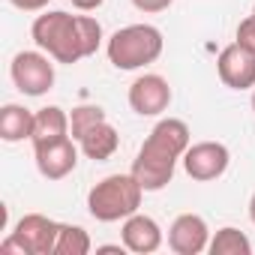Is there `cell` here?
<instances>
[{"label":"cell","instance_id":"23","mask_svg":"<svg viewBox=\"0 0 255 255\" xmlns=\"http://www.w3.org/2000/svg\"><path fill=\"white\" fill-rule=\"evenodd\" d=\"M126 246L123 243H105V246H96V255H123Z\"/></svg>","mask_w":255,"mask_h":255},{"label":"cell","instance_id":"16","mask_svg":"<svg viewBox=\"0 0 255 255\" xmlns=\"http://www.w3.org/2000/svg\"><path fill=\"white\" fill-rule=\"evenodd\" d=\"M213 255H252V240L240 231V228H219L213 237H210V246H207Z\"/></svg>","mask_w":255,"mask_h":255},{"label":"cell","instance_id":"25","mask_svg":"<svg viewBox=\"0 0 255 255\" xmlns=\"http://www.w3.org/2000/svg\"><path fill=\"white\" fill-rule=\"evenodd\" d=\"M252 111H255V90H252Z\"/></svg>","mask_w":255,"mask_h":255},{"label":"cell","instance_id":"6","mask_svg":"<svg viewBox=\"0 0 255 255\" xmlns=\"http://www.w3.org/2000/svg\"><path fill=\"white\" fill-rule=\"evenodd\" d=\"M228 162H231V153L222 141H198V144H189V150L183 153V168L198 183L219 180L228 171Z\"/></svg>","mask_w":255,"mask_h":255},{"label":"cell","instance_id":"2","mask_svg":"<svg viewBox=\"0 0 255 255\" xmlns=\"http://www.w3.org/2000/svg\"><path fill=\"white\" fill-rule=\"evenodd\" d=\"M189 126L180 117H162L144 138L138 156L132 159V174L144 192H159L171 183L177 159L189 150Z\"/></svg>","mask_w":255,"mask_h":255},{"label":"cell","instance_id":"15","mask_svg":"<svg viewBox=\"0 0 255 255\" xmlns=\"http://www.w3.org/2000/svg\"><path fill=\"white\" fill-rule=\"evenodd\" d=\"M33 123H36V111L9 102V105L0 108V138L9 141V144L24 141L33 135Z\"/></svg>","mask_w":255,"mask_h":255},{"label":"cell","instance_id":"7","mask_svg":"<svg viewBox=\"0 0 255 255\" xmlns=\"http://www.w3.org/2000/svg\"><path fill=\"white\" fill-rule=\"evenodd\" d=\"M216 72L225 87L231 90H249L255 87V51L243 42H231L216 57Z\"/></svg>","mask_w":255,"mask_h":255},{"label":"cell","instance_id":"19","mask_svg":"<svg viewBox=\"0 0 255 255\" xmlns=\"http://www.w3.org/2000/svg\"><path fill=\"white\" fill-rule=\"evenodd\" d=\"M237 42H243V45H249V48L255 51V6H252V15H246V18L240 21V27H237Z\"/></svg>","mask_w":255,"mask_h":255},{"label":"cell","instance_id":"8","mask_svg":"<svg viewBox=\"0 0 255 255\" xmlns=\"http://www.w3.org/2000/svg\"><path fill=\"white\" fill-rule=\"evenodd\" d=\"M171 105V84L156 75V72H144L129 84V108L141 117H156L162 111H168Z\"/></svg>","mask_w":255,"mask_h":255},{"label":"cell","instance_id":"5","mask_svg":"<svg viewBox=\"0 0 255 255\" xmlns=\"http://www.w3.org/2000/svg\"><path fill=\"white\" fill-rule=\"evenodd\" d=\"M54 57L39 51H18L9 63V75L12 84L24 93V96H45L54 87Z\"/></svg>","mask_w":255,"mask_h":255},{"label":"cell","instance_id":"21","mask_svg":"<svg viewBox=\"0 0 255 255\" xmlns=\"http://www.w3.org/2000/svg\"><path fill=\"white\" fill-rule=\"evenodd\" d=\"M9 3L15 9H21V12H39V9H45L51 3V0H9Z\"/></svg>","mask_w":255,"mask_h":255},{"label":"cell","instance_id":"24","mask_svg":"<svg viewBox=\"0 0 255 255\" xmlns=\"http://www.w3.org/2000/svg\"><path fill=\"white\" fill-rule=\"evenodd\" d=\"M249 219H252V225H255V192H252V198H249Z\"/></svg>","mask_w":255,"mask_h":255},{"label":"cell","instance_id":"10","mask_svg":"<svg viewBox=\"0 0 255 255\" xmlns=\"http://www.w3.org/2000/svg\"><path fill=\"white\" fill-rule=\"evenodd\" d=\"M210 246V228L198 213H180L168 228V249L177 255H198Z\"/></svg>","mask_w":255,"mask_h":255},{"label":"cell","instance_id":"18","mask_svg":"<svg viewBox=\"0 0 255 255\" xmlns=\"http://www.w3.org/2000/svg\"><path fill=\"white\" fill-rule=\"evenodd\" d=\"M96 120H105V111L99 105H78V108H72V114H69V135L78 138Z\"/></svg>","mask_w":255,"mask_h":255},{"label":"cell","instance_id":"1","mask_svg":"<svg viewBox=\"0 0 255 255\" xmlns=\"http://www.w3.org/2000/svg\"><path fill=\"white\" fill-rule=\"evenodd\" d=\"M30 36L36 48H42L57 63H78L102 45V24L90 15H69L63 9H51L36 15Z\"/></svg>","mask_w":255,"mask_h":255},{"label":"cell","instance_id":"3","mask_svg":"<svg viewBox=\"0 0 255 255\" xmlns=\"http://www.w3.org/2000/svg\"><path fill=\"white\" fill-rule=\"evenodd\" d=\"M141 183L135 174H108L87 192V210L96 222H120L126 216L138 213L141 207Z\"/></svg>","mask_w":255,"mask_h":255},{"label":"cell","instance_id":"14","mask_svg":"<svg viewBox=\"0 0 255 255\" xmlns=\"http://www.w3.org/2000/svg\"><path fill=\"white\" fill-rule=\"evenodd\" d=\"M69 138V114L60 105H45L36 111V123H33V147H45L54 141Z\"/></svg>","mask_w":255,"mask_h":255},{"label":"cell","instance_id":"22","mask_svg":"<svg viewBox=\"0 0 255 255\" xmlns=\"http://www.w3.org/2000/svg\"><path fill=\"white\" fill-rule=\"evenodd\" d=\"M69 3L75 6V9H81V12H93V9H99L105 0H69Z\"/></svg>","mask_w":255,"mask_h":255},{"label":"cell","instance_id":"11","mask_svg":"<svg viewBox=\"0 0 255 255\" xmlns=\"http://www.w3.org/2000/svg\"><path fill=\"white\" fill-rule=\"evenodd\" d=\"M78 150H81V147H75V138H63V141L45 144V147H33L39 174H42L45 180H63L66 174L75 171V165H78Z\"/></svg>","mask_w":255,"mask_h":255},{"label":"cell","instance_id":"12","mask_svg":"<svg viewBox=\"0 0 255 255\" xmlns=\"http://www.w3.org/2000/svg\"><path fill=\"white\" fill-rule=\"evenodd\" d=\"M123 246L135 255H150L162 246V228L147 213H132L123 219Z\"/></svg>","mask_w":255,"mask_h":255},{"label":"cell","instance_id":"20","mask_svg":"<svg viewBox=\"0 0 255 255\" xmlns=\"http://www.w3.org/2000/svg\"><path fill=\"white\" fill-rule=\"evenodd\" d=\"M171 3H174V0H132V6H135L138 12H147V15H153V12H165Z\"/></svg>","mask_w":255,"mask_h":255},{"label":"cell","instance_id":"4","mask_svg":"<svg viewBox=\"0 0 255 255\" xmlns=\"http://www.w3.org/2000/svg\"><path fill=\"white\" fill-rule=\"evenodd\" d=\"M162 45H165V39H162L159 27H153V24H129V27H120L108 39L105 51H108V60L117 69L129 72V69H141V66L159 60Z\"/></svg>","mask_w":255,"mask_h":255},{"label":"cell","instance_id":"13","mask_svg":"<svg viewBox=\"0 0 255 255\" xmlns=\"http://www.w3.org/2000/svg\"><path fill=\"white\" fill-rule=\"evenodd\" d=\"M75 141H78L81 153H84L87 159H93V162L111 159V156L117 153V147H120V135H117V129H114L108 120H96L93 126H87V129H84Z\"/></svg>","mask_w":255,"mask_h":255},{"label":"cell","instance_id":"9","mask_svg":"<svg viewBox=\"0 0 255 255\" xmlns=\"http://www.w3.org/2000/svg\"><path fill=\"white\" fill-rule=\"evenodd\" d=\"M18 243L24 246L27 255H54V243H57V234H60V222L42 216V213H27L15 222V231Z\"/></svg>","mask_w":255,"mask_h":255},{"label":"cell","instance_id":"17","mask_svg":"<svg viewBox=\"0 0 255 255\" xmlns=\"http://www.w3.org/2000/svg\"><path fill=\"white\" fill-rule=\"evenodd\" d=\"M93 249L90 234L81 225H63L60 222V234L54 243V255H87Z\"/></svg>","mask_w":255,"mask_h":255}]
</instances>
